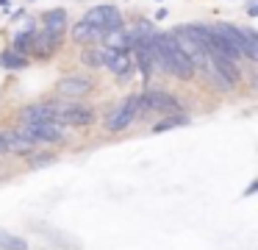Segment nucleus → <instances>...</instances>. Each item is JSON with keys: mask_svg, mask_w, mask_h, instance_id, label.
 <instances>
[{"mask_svg": "<svg viewBox=\"0 0 258 250\" xmlns=\"http://www.w3.org/2000/svg\"><path fill=\"white\" fill-rule=\"evenodd\" d=\"M131 67H134L131 50H111V56H108V61H106V70H111L117 78H125L131 72Z\"/></svg>", "mask_w": 258, "mask_h": 250, "instance_id": "nucleus-11", "label": "nucleus"}, {"mask_svg": "<svg viewBox=\"0 0 258 250\" xmlns=\"http://www.w3.org/2000/svg\"><path fill=\"white\" fill-rule=\"evenodd\" d=\"M103 39H106V31H100L97 25H92V22H86V20H81L78 25H73V42H78V44H100Z\"/></svg>", "mask_w": 258, "mask_h": 250, "instance_id": "nucleus-9", "label": "nucleus"}, {"mask_svg": "<svg viewBox=\"0 0 258 250\" xmlns=\"http://www.w3.org/2000/svg\"><path fill=\"white\" fill-rule=\"evenodd\" d=\"M42 25H45V31L58 33V36H61L64 28H67V11H64V9H50L45 17H42Z\"/></svg>", "mask_w": 258, "mask_h": 250, "instance_id": "nucleus-14", "label": "nucleus"}, {"mask_svg": "<svg viewBox=\"0 0 258 250\" xmlns=\"http://www.w3.org/2000/svg\"><path fill=\"white\" fill-rule=\"evenodd\" d=\"M56 114H58L56 103H34L20 111V120L23 122H56Z\"/></svg>", "mask_w": 258, "mask_h": 250, "instance_id": "nucleus-7", "label": "nucleus"}, {"mask_svg": "<svg viewBox=\"0 0 258 250\" xmlns=\"http://www.w3.org/2000/svg\"><path fill=\"white\" fill-rule=\"evenodd\" d=\"M241 56L247 61L258 59V39H255V31H250V28H241Z\"/></svg>", "mask_w": 258, "mask_h": 250, "instance_id": "nucleus-15", "label": "nucleus"}, {"mask_svg": "<svg viewBox=\"0 0 258 250\" xmlns=\"http://www.w3.org/2000/svg\"><path fill=\"white\" fill-rule=\"evenodd\" d=\"M156 44H158V53H161V59H164V72H172L180 81H191V75H195L197 70H195V64L186 59L183 50H180L178 39H175L172 33H156Z\"/></svg>", "mask_w": 258, "mask_h": 250, "instance_id": "nucleus-1", "label": "nucleus"}, {"mask_svg": "<svg viewBox=\"0 0 258 250\" xmlns=\"http://www.w3.org/2000/svg\"><path fill=\"white\" fill-rule=\"evenodd\" d=\"M0 153H6V144H3V131H0Z\"/></svg>", "mask_w": 258, "mask_h": 250, "instance_id": "nucleus-20", "label": "nucleus"}, {"mask_svg": "<svg viewBox=\"0 0 258 250\" xmlns=\"http://www.w3.org/2000/svg\"><path fill=\"white\" fill-rule=\"evenodd\" d=\"M23 136H28L34 144H53V142H64L67 131L61 122H23L20 128Z\"/></svg>", "mask_w": 258, "mask_h": 250, "instance_id": "nucleus-2", "label": "nucleus"}, {"mask_svg": "<svg viewBox=\"0 0 258 250\" xmlns=\"http://www.w3.org/2000/svg\"><path fill=\"white\" fill-rule=\"evenodd\" d=\"M3 144H6V153H31V150H36V144L20 131H3Z\"/></svg>", "mask_w": 258, "mask_h": 250, "instance_id": "nucleus-12", "label": "nucleus"}, {"mask_svg": "<svg viewBox=\"0 0 258 250\" xmlns=\"http://www.w3.org/2000/svg\"><path fill=\"white\" fill-rule=\"evenodd\" d=\"M178 100L167 92H145L142 97H136V114H178Z\"/></svg>", "mask_w": 258, "mask_h": 250, "instance_id": "nucleus-3", "label": "nucleus"}, {"mask_svg": "<svg viewBox=\"0 0 258 250\" xmlns=\"http://www.w3.org/2000/svg\"><path fill=\"white\" fill-rule=\"evenodd\" d=\"M0 250H28V242L17 233H9L0 228Z\"/></svg>", "mask_w": 258, "mask_h": 250, "instance_id": "nucleus-16", "label": "nucleus"}, {"mask_svg": "<svg viewBox=\"0 0 258 250\" xmlns=\"http://www.w3.org/2000/svg\"><path fill=\"white\" fill-rule=\"evenodd\" d=\"M53 159H56V156H31L28 164H31V167H45V164H50Z\"/></svg>", "mask_w": 258, "mask_h": 250, "instance_id": "nucleus-19", "label": "nucleus"}, {"mask_svg": "<svg viewBox=\"0 0 258 250\" xmlns=\"http://www.w3.org/2000/svg\"><path fill=\"white\" fill-rule=\"evenodd\" d=\"M211 31L217 33V36L222 39V42L228 44V47H230V50H233V53L241 59V28L230 25V22H214Z\"/></svg>", "mask_w": 258, "mask_h": 250, "instance_id": "nucleus-10", "label": "nucleus"}, {"mask_svg": "<svg viewBox=\"0 0 258 250\" xmlns=\"http://www.w3.org/2000/svg\"><path fill=\"white\" fill-rule=\"evenodd\" d=\"M84 20L92 22V25H97L100 31H106V33L122 28V14H119V9H117V6H111V3H103V6L89 9Z\"/></svg>", "mask_w": 258, "mask_h": 250, "instance_id": "nucleus-4", "label": "nucleus"}, {"mask_svg": "<svg viewBox=\"0 0 258 250\" xmlns=\"http://www.w3.org/2000/svg\"><path fill=\"white\" fill-rule=\"evenodd\" d=\"M56 122H61V125H75V128H86V125L95 122V111H92L89 106H64V109H58Z\"/></svg>", "mask_w": 258, "mask_h": 250, "instance_id": "nucleus-5", "label": "nucleus"}, {"mask_svg": "<svg viewBox=\"0 0 258 250\" xmlns=\"http://www.w3.org/2000/svg\"><path fill=\"white\" fill-rule=\"evenodd\" d=\"M56 89L61 97H84V94L92 92V81L89 78H81V75H67L58 81Z\"/></svg>", "mask_w": 258, "mask_h": 250, "instance_id": "nucleus-8", "label": "nucleus"}, {"mask_svg": "<svg viewBox=\"0 0 258 250\" xmlns=\"http://www.w3.org/2000/svg\"><path fill=\"white\" fill-rule=\"evenodd\" d=\"M183 122H189V120H186V117H167V120H161L153 131L161 133V131H169V128H175V125H183Z\"/></svg>", "mask_w": 258, "mask_h": 250, "instance_id": "nucleus-18", "label": "nucleus"}, {"mask_svg": "<svg viewBox=\"0 0 258 250\" xmlns=\"http://www.w3.org/2000/svg\"><path fill=\"white\" fill-rule=\"evenodd\" d=\"M103 44L111 50H134L136 44V36L131 31H122V28H117V31H108L106 39H103Z\"/></svg>", "mask_w": 258, "mask_h": 250, "instance_id": "nucleus-13", "label": "nucleus"}, {"mask_svg": "<svg viewBox=\"0 0 258 250\" xmlns=\"http://www.w3.org/2000/svg\"><path fill=\"white\" fill-rule=\"evenodd\" d=\"M136 117V97H125L122 103L117 106V111L111 114V120H108V131H125V128L134 122Z\"/></svg>", "mask_w": 258, "mask_h": 250, "instance_id": "nucleus-6", "label": "nucleus"}, {"mask_svg": "<svg viewBox=\"0 0 258 250\" xmlns=\"http://www.w3.org/2000/svg\"><path fill=\"white\" fill-rule=\"evenodd\" d=\"M0 64L6 67V70H23L28 61H25V56L17 53V50H6V53H0Z\"/></svg>", "mask_w": 258, "mask_h": 250, "instance_id": "nucleus-17", "label": "nucleus"}]
</instances>
